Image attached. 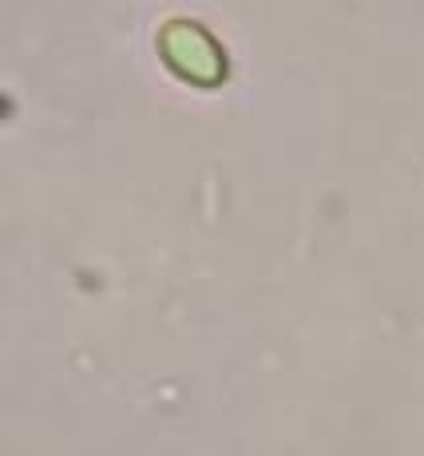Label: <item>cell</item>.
<instances>
[{
    "instance_id": "cell-1",
    "label": "cell",
    "mask_w": 424,
    "mask_h": 456,
    "mask_svg": "<svg viewBox=\"0 0 424 456\" xmlns=\"http://www.w3.org/2000/svg\"><path fill=\"white\" fill-rule=\"evenodd\" d=\"M159 48H163L167 64L179 76H187L194 84H218L226 76V52L215 40V32L199 20H167L159 32Z\"/></svg>"
}]
</instances>
